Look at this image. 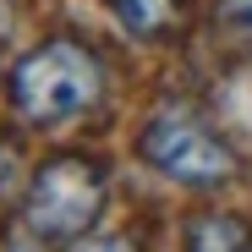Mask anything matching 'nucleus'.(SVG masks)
<instances>
[{
  "instance_id": "nucleus-4",
  "label": "nucleus",
  "mask_w": 252,
  "mask_h": 252,
  "mask_svg": "<svg viewBox=\"0 0 252 252\" xmlns=\"http://www.w3.org/2000/svg\"><path fill=\"white\" fill-rule=\"evenodd\" d=\"M110 11H115V22L126 28V33H159L164 22H170L176 11H181V0H110Z\"/></svg>"
},
{
  "instance_id": "nucleus-2",
  "label": "nucleus",
  "mask_w": 252,
  "mask_h": 252,
  "mask_svg": "<svg viewBox=\"0 0 252 252\" xmlns=\"http://www.w3.org/2000/svg\"><path fill=\"white\" fill-rule=\"evenodd\" d=\"M104 208V176L88 159H55L33 176L28 192V230L44 241H66L77 230H88Z\"/></svg>"
},
{
  "instance_id": "nucleus-1",
  "label": "nucleus",
  "mask_w": 252,
  "mask_h": 252,
  "mask_svg": "<svg viewBox=\"0 0 252 252\" xmlns=\"http://www.w3.org/2000/svg\"><path fill=\"white\" fill-rule=\"evenodd\" d=\"M11 94L33 121H71L99 99V61L77 44H44L17 66Z\"/></svg>"
},
{
  "instance_id": "nucleus-7",
  "label": "nucleus",
  "mask_w": 252,
  "mask_h": 252,
  "mask_svg": "<svg viewBox=\"0 0 252 252\" xmlns=\"http://www.w3.org/2000/svg\"><path fill=\"white\" fill-rule=\"evenodd\" d=\"M0 28H6V6H0Z\"/></svg>"
},
{
  "instance_id": "nucleus-6",
  "label": "nucleus",
  "mask_w": 252,
  "mask_h": 252,
  "mask_svg": "<svg viewBox=\"0 0 252 252\" xmlns=\"http://www.w3.org/2000/svg\"><path fill=\"white\" fill-rule=\"evenodd\" d=\"M225 33L236 28V38H241V44H252V0H225Z\"/></svg>"
},
{
  "instance_id": "nucleus-5",
  "label": "nucleus",
  "mask_w": 252,
  "mask_h": 252,
  "mask_svg": "<svg viewBox=\"0 0 252 252\" xmlns=\"http://www.w3.org/2000/svg\"><path fill=\"white\" fill-rule=\"evenodd\" d=\"M247 236L230 225V220H220V225H197L192 230V247H241Z\"/></svg>"
},
{
  "instance_id": "nucleus-3",
  "label": "nucleus",
  "mask_w": 252,
  "mask_h": 252,
  "mask_svg": "<svg viewBox=\"0 0 252 252\" xmlns=\"http://www.w3.org/2000/svg\"><path fill=\"white\" fill-rule=\"evenodd\" d=\"M143 159L154 164V170H164L170 181H187V187H214V181H230L236 176V154L208 132V126H197L187 115L148 121Z\"/></svg>"
}]
</instances>
